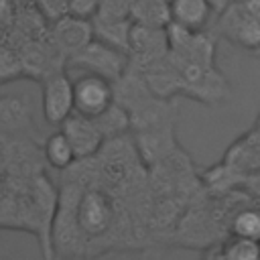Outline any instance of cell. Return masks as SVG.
<instances>
[{
    "mask_svg": "<svg viewBox=\"0 0 260 260\" xmlns=\"http://www.w3.org/2000/svg\"><path fill=\"white\" fill-rule=\"evenodd\" d=\"M132 138H134L138 156L146 165V169L165 160L169 154H173L179 148V142L175 138V124L138 130V132H132Z\"/></svg>",
    "mask_w": 260,
    "mask_h": 260,
    "instance_id": "10",
    "label": "cell"
},
{
    "mask_svg": "<svg viewBox=\"0 0 260 260\" xmlns=\"http://www.w3.org/2000/svg\"><path fill=\"white\" fill-rule=\"evenodd\" d=\"M93 32L98 39L116 45L128 53L130 45V30H132V16H114V14H95Z\"/></svg>",
    "mask_w": 260,
    "mask_h": 260,
    "instance_id": "12",
    "label": "cell"
},
{
    "mask_svg": "<svg viewBox=\"0 0 260 260\" xmlns=\"http://www.w3.org/2000/svg\"><path fill=\"white\" fill-rule=\"evenodd\" d=\"M254 55H256V57L260 59V49H258V51H254Z\"/></svg>",
    "mask_w": 260,
    "mask_h": 260,
    "instance_id": "21",
    "label": "cell"
},
{
    "mask_svg": "<svg viewBox=\"0 0 260 260\" xmlns=\"http://www.w3.org/2000/svg\"><path fill=\"white\" fill-rule=\"evenodd\" d=\"M16 18V0H0V26L10 24Z\"/></svg>",
    "mask_w": 260,
    "mask_h": 260,
    "instance_id": "18",
    "label": "cell"
},
{
    "mask_svg": "<svg viewBox=\"0 0 260 260\" xmlns=\"http://www.w3.org/2000/svg\"><path fill=\"white\" fill-rule=\"evenodd\" d=\"M100 8H102V0H69L67 2L69 14H75V16L87 18V20H93L95 14L100 12Z\"/></svg>",
    "mask_w": 260,
    "mask_h": 260,
    "instance_id": "17",
    "label": "cell"
},
{
    "mask_svg": "<svg viewBox=\"0 0 260 260\" xmlns=\"http://www.w3.org/2000/svg\"><path fill=\"white\" fill-rule=\"evenodd\" d=\"M114 102H116V91L112 79L91 71H85L77 79H73V104L77 114L98 118Z\"/></svg>",
    "mask_w": 260,
    "mask_h": 260,
    "instance_id": "5",
    "label": "cell"
},
{
    "mask_svg": "<svg viewBox=\"0 0 260 260\" xmlns=\"http://www.w3.org/2000/svg\"><path fill=\"white\" fill-rule=\"evenodd\" d=\"M169 28V59L177 75L179 95L201 104H219L230 98L228 79L215 67V41L205 30Z\"/></svg>",
    "mask_w": 260,
    "mask_h": 260,
    "instance_id": "2",
    "label": "cell"
},
{
    "mask_svg": "<svg viewBox=\"0 0 260 260\" xmlns=\"http://www.w3.org/2000/svg\"><path fill=\"white\" fill-rule=\"evenodd\" d=\"M215 246H217V250L207 252L209 256L228 258V260H258L260 258V242L258 240L230 234L228 240H223L221 244H215Z\"/></svg>",
    "mask_w": 260,
    "mask_h": 260,
    "instance_id": "15",
    "label": "cell"
},
{
    "mask_svg": "<svg viewBox=\"0 0 260 260\" xmlns=\"http://www.w3.org/2000/svg\"><path fill=\"white\" fill-rule=\"evenodd\" d=\"M169 28L167 26H156V24H146V22H132L130 30V45H128V55H130V65L136 69H144L158 59H162L169 53Z\"/></svg>",
    "mask_w": 260,
    "mask_h": 260,
    "instance_id": "6",
    "label": "cell"
},
{
    "mask_svg": "<svg viewBox=\"0 0 260 260\" xmlns=\"http://www.w3.org/2000/svg\"><path fill=\"white\" fill-rule=\"evenodd\" d=\"M69 63L81 67L83 71H91L116 81L130 67V55L124 49L93 37L77 55L69 59Z\"/></svg>",
    "mask_w": 260,
    "mask_h": 260,
    "instance_id": "3",
    "label": "cell"
},
{
    "mask_svg": "<svg viewBox=\"0 0 260 260\" xmlns=\"http://www.w3.org/2000/svg\"><path fill=\"white\" fill-rule=\"evenodd\" d=\"M215 28L219 37L240 49H246L250 53L260 49V18L254 16L242 0L232 2L217 14Z\"/></svg>",
    "mask_w": 260,
    "mask_h": 260,
    "instance_id": "4",
    "label": "cell"
},
{
    "mask_svg": "<svg viewBox=\"0 0 260 260\" xmlns=\"http://www.w3.org/2000/svg\"><path fill=\"white\" fill-rule=\"evenodd\" d=\"M244 4H246V8L254 14V16H258L260 18V0H242Z\"/></svg>",
    "mask_w": 260,
    "mask_h": 260,
    "instance_id": "20",
    "label": "cell"
},
{
    "mask_svg": "<svg viewBox=\"0 0 260 260\" xmlns=\"http://www.w3.org/2000/svg\"><path fill=\"white\" fill-rule=\"evenodd\" d=\"M98 124L104 132L106 138H116V136H124V134H130L132 132V120H130V114L124 106H120L118 102H114L104 114H100L98 118Z\"/></svg>",
    "mask_w": 260,
    "mask_h": 260,
    "instance_id": "16",
    "label": "cell"
},
{
    "mask_svg": "<svg viewBox=\"0 0 260 260\" xmlns=\"http://www.w3.org/2000/svg\"><path fill=\"white\" fill-rule=\"evenodd\" d=\"M93 37H95L93 22L87 18H81V16H75L69 12L53 18L51 43L65 57V61H69L73 55H77Z\"/></svg>",
    "mask_w": 260,
    "mask_h": 260,
    "instance_id": "8",
    "label": "cell"
},
{
    "mask_svg": "<svg viewBox=\"0 0 260 260\" xmlns=\"http://www.w3.org/2000/svg\"><path fill=\"white\" fill-rule=\"evenodd\" d=\"M2 28H4V26H0V32H2Z\"/></svg>",
    "mask_w": 260,
    "mask_h": 260,
    "instance_id": "22",
    "label": "cell"
},
{
    "mask_svg": "<svg viewBox=\"0 0 260 260\" xmlns=\"http://www.w3.org/2000/svg\"><path fill=\"white\" fill-rule=\"evenodd\" d=\"M63 173L51 225L53 256H89L136 246L138 230H148V223L130 199L144 193L146 183L134 181L138 175L124 185L108 181L95 156L75 160Z\"/></svg>",
    "mask_w": 260,
    "mask_h": 260,
    "instance_id": "1",
    "label": "cell"
},
{
    "mask_svg": "<svg viewBox=\"0 0 260 260\" xmlns=\"http://www.w3.org/2000/svg\"><path fill=\"white\" fill-rule=\"evenodd\" d=\"M43 156H45L47 165L53 167V169H57V171H65V169H69L77 160L75 150H73L69 138L65 136V132L61 128L57 132L49 134V138L45 140V144H43Z\"/></svg>",
    "mask_w": 260,
    "mask_h": 260,
    "instance_id": "13",
    "label": "cell"
},
{
    "mask_svg": "<svg viewBox=\"0 0 260 260\" xmlns=\"http://www.w3.org/2000/svg\"><path fill=\"white\" fill-rule=\"evenodd\" d=\"M228 232L234 236H242V238L260 242V207L252 205V203L238 205L230 215Z\"/></svg>",
    "mask_w": 260,
    "mask_h": 260,
    "instance_id": "14",
    "label": "cell"
},
{
    "mask_svg": "<svg viewBox=\"0 0 260 260\" xmlns=\"http://www.w3.org/2000/svg\"><path fill=\"white\" fill-rule=\"evenodd\" d=\"M41 104L43 114L49 124L61 126L73 112V81L61 69H53L45 75L41 83Z\"/></svg>",
    "mask_w": 260,
    "mask_h": 260,
    "instance_id": "7",
    "label": "cell"
},
{
    "mask_svg": "<svg viewBox=\"0 0 260 260\" xmlns=\"http://www.w3.org/2000/svg\"><path fill=\"white\" fill-rule=\"evenodd\" d=\"M59 128L69 138L77 160L95 156L102 150V146L106 144V140H108L104 136V132H102V128H100L95 118L83 116V114H77V112H73Z\"/></svg>",
    "mask_w": 260,
    "mask_h": 260,
    "instance_id": "9",
    "label": "cell"
},
{
    "mask_svg": "<svg viewBox=\"0 0 260 260\" xmlns=\"http://www.w3.org/2000/svg\"><path fill=\"white\" fill-rule=\"evenodd\" d=\"M207 2L211 4L213 12H215V14H219L221 10H225V8H228L232 2H236V0H207Z\"/></svg>",
    "mask_w": 260,
    "mask_h": 260,
    "instance_id": "19",
    "label": "cell"
},
{
    "mask_svg": "<svg viewBox=\"0 0 260 260\" xmlns=\"http://www.w3.org/2000/svg\"><path fill=\"white\" fill-rule=\"evenodd\" d=\"M213 8L207 0H169V24L187 30H205Z\"/></svg>",
    "mask_w": 260,
    "mask_h": 260,
    "instance_id": "11",
    "label": "cell"
}]
</instances>
